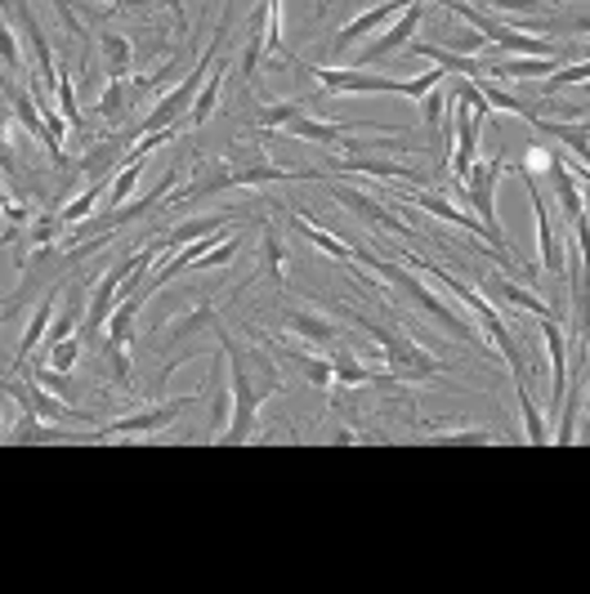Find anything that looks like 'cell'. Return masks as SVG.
<instances>
[{
    "label": "cell",
    "instance_id": "1",
    "mask_svg": "<svg viewBox=\"0 0 590 594\" xmlns=\"http://www.w3.org/2000/svg\"><path fill=\"white\" fill-rule=\"evenodd\" d=\"M215 336H220V349L228 358V385H233V424H228V433L220 442H228V448H242V442H251V433L260 424V407H264V398L277 393L282 376H277L273 358L242 349L224 327H215Z\"/></svg>",
    "mask_w": 590,
    "mask_h": 594
},
{
    "label": "cell",
    "instance_id": "2",
    "mask_svg": "<svg viewBox=\"0 0 590 594\" xmlns=\"http://www.w3.org/2000/svg\"><path fill=\"white\" fill-rule=\"evenodd\" d=\"M354 255H358V264H363V268H372L380 281H389L394 290H403L407 300H411L420 314H429V318H434L442 331H448V336H457L461 345H470V349L488 354V336L479 331L475 314H470V309H457V305H448V300H438V290H429V286H425L420 268H411V264H403V259H380V255H372V250H354Z\"/></svg>",
    "mask_w": 590,
    "mask_h": 594
},
{
    "label": "cell",
    "instance_id": "3",
    "mask_svg": "<svg viewBox=\"0 0 590 594\" xmlns=\"http://www.w3.org/2000/svg\"><path fill=\"white\" fill-rule=\"evenodd\" d=\"M228 19H233V10L220 19V28H215V37H211V45L193 59V68L184 72V81L153 107V112H148L143 121H134L121 139L125 143H139L143 134H153V130H175V121L180 116H193V103H197V94H202V85H206V76H211V68H215V59H220V50H224V41H228Z\"/></svg>",
    "mask_w": 590,
    "mask_h": 594
},
{
    "label": "cell",
    "instance_id": "4",
    "mask_svg": "<svg viewBox=\"0 0 590 594\" xmlns=\"http://www.w3.org/2000/svg\"><path fill=\"white\" fill-rule=\"evenodd\" d=\"M340 318L345 322H354V327H363L376 345H380V362H385V371L394 376V380H429V376H442V362L434 358V354H425L416 340H407L398 327H389V322H376V318H367V314H358V309H349V305H340Z\"/></svg>",
    "mask_w": 590,
    "mask_h": 594
},
{
    "label": "cell",
    "instance_id": "5",
    "mask_svg": "<svg viewBox=\"0 0 590 594\" xmlns=\"http://www.w3.org/2000/svg\"><path fill=\"white\" fill-rule=\"evenodd\" d=\"M510 171V162H501V157H488V162H475V171L466 175V184H457L461 188V197L470 202V211L492 228V242H497V250L506 255L510 250V242H506V233H501V219H497V184H501V175Z\"/></svg>",
    "mask_w": 590,
    "mask_h": 594
},
{
    "label": "cell",
    "instance_id": "6",
    "mask_svg": "<svg viewBox=\"0 0 590 594\" xmlns=\"http://www.w3.org/2000/svg\"><path fill=\"white\" fill-rule=\"evenodd\" d=\"M6 393H10L23 411L41 416L45 424H94V416H85V411L68 407V398L50 393V389H45V385H37L32 376H23V385H19V380H6Z\"/></svg>",
    "mask_w": 590,
    "mask_h": 594
},
{
    "label": "cell",
    "instance_id": "7",
    "mask_svg": "<svg viewBox=\"0 0 590 594\" xmlns=\"http://www.w3.org/2000/svg\"><path fill=\"white\" fill-rule=\"evenodd\" d=\"M309 76H318V85L327 94H407V81L376 76V72H363V68H318V63H309Z\"/></svg>",
    "mask_w": 590,
    "mask_h": 594
},
{
    "label": "cell",
    "instance_id": "8",
    "mask_svg": "<svg viewBox=\"0 0 590 594\" xmlns=\"http://www.w3.org/2000/svg\"><path fill=\"white\" fill-rule=\"evenodd\" d=\"M197 398H171V402H157V407H143V411H130V416H116L108 424L94 429V438H121V433H162L166 424H175Z\"/></svg>",
    "mask_w": 590,
    "mask_h": 594
},
{
    "label": "cell",
    "instance_id": "9",
    "mask_svg": "<svg viewBox=\"0 0 590 594\" xmlns=\"http://www.w3.org/2000/svg\"><path fill=\"white\" fill-rule=\"evenodd\" d=\"M537 184H541V180H528V175H523V193H528V202H532L537 242H541V268H546L550 277L568 281V250H563V237L555 233V219H550V211H546V197H541V188H537Z\"/></svg>",
    "mask_w": 590,
    "mask_h": 594
},
{
    "label": "cell",
    "instance_id": "10",
    "mask_svg": "<svg viewBox=\"0 0 590 594\" xmlns=\"http://www.w3.org/2000/svg\"><path fill=\"white\" fill-rule=\"evenodd\" d=\"M420 19H425V6L420 0H411V6L385 28V32H376L372 37V45H363L358 50V68H372V63H385L389 54H398V50H407L411 45V37H416V28H420Z\"/></svg>",
    "mask_w": 590,
    "mask_h": 594
},
{
    "label": "cell",
    "instance_id": "11",
    "mask_svg": "<svg viewBox=\"0 0 590 594\" xmlns=\"http://www.w3.org/2000/svg\"><path fill=\"white\" fill-rule=\"evenodd\" d=\"M224 188H233V162H224V157H206V162H197L193 180L166 197V206L180 211V206L206 202V197H215V193H224Z\"/></svg>",
    "mask_w": 590,
    "mask_h": 594
},
{
    "label": "cell",
    "instance_id": "12",
    "mask_svg": "<svg viewBox=\"0 0 590 594\" xmlns=\"http://www.w3.org/2000/svg\"><path fill=\"white\" fill-rule=\"evenodd\" d=\"M407 6H411V0H380V6H372L367 14H358L354 23H345V28L332 37V54H336V59H345V54H349L358 41H367V37L385 32V28H389V23H394V19H398Z\"/></svg>",
    "mask_w": 590,
    "mask_h": 594
},
{
    "label": "cell",
    "instance_id": "13",
    "mask_svg": "<svg viewBox=\"0 0 590 594\" xmlns=\"http://www.w3.org/2000/svg\"><path fill=\"white\" fill-rule=\"evenodd\" d=\"M403 202L407 206H416V211H425V215H434V219H442V224H452V228H466L470 237H479V242H488L492 250H497V242H492V228L479 219V215H466L461 206H452L442 193H429V188H416V193H403Z\"/></svg>",
    "mask_w": 590,
    "mask_h": 594
},
{
    "label": "cell",
    "instance_id": "14",
    "mask_svg": "<svg viewBox=\"0 0 590 594\" xmlns=\"http://www.w3.org/2000/svg\"><path fill=\"white\" fill-rule=\"evenodd\" d=\"M479 286L488 290V300H497V305H510V309L532 314V318H555V305H550V300H541V295L523 290V286L510 281V277H501L497 268H484V273H479Z\"/></svg>",
    "mask_w": 590,
    "mask_h": 594
},
{
    "label": "cell",
    "instance_id": "15",
    "mask_svg": "<svg viewBox=\"0 0 590 594\" xmlns=\"http://www.w3.org/2000/svg\"><path fill=\"white\" fill-rule=\"evenodd\" d=\"M291 228H295V233H301V237H305V242H309L314 250H323L327 259H336V264H345V273H354V277H358L363 286H372V277L363 273V264H358V255H354V246H349V242H340L336 233H327V228H318V224H314V215H291Z\"/></svg>",
    "mask_w": 590,
    "mask_h": 594
},
{
    "label": "cell",
    "instance_id": "16",
    "mask_svg": "<svg viewBox=\"0 0 590 594\" xmlns=\"http://www.w3.org/2000/svg\"><path fill=\"white\" fill-rule=\"evenodd\" d=\"M327 193H332L345 211H354L363 224L385 228V233H398V237H411V228H407L403 219H394V211H389V206H380L376 197H367V193H358V188H349V184H336V180H327Z\"/></svg>",
    "mask_w": 590,
    "mask_h": 594
},
{
    "label": "cell",
    "instance_id": "17",
    "mask_svg": "<svg viewBox=\"0 0 590 594\" xmlns=\"http://www.w3.org/2000/svg\"><path fill=\"white\" fill-rule=\"evenodd\" d=\"M541 322V340H546V358H550V407H563L568 393V345L559 331V318H537Z\"/></svg>",
    "mask_w": 590,
    "mask_h": 594
},
{
    "label": "cell",
    "instance_id": "18",
    "mask_svg": "<svg viewBox=\"0 0 590 594\" xmlns=\"http://www.w3.org/2000/svg\"><path fill=\"white\" fill-rule=\"evenodd\" d=\"M282 327H286L291 336L309 340V345H323V349H332V345L340 340V327H336L332 318H323V314H314V309H295V305H282Z\"/></svg>",
    "mask_w": 590,
    "mask_h": 594
},
{
    "label": "cell",
    "instance_id": "19",
    "mask_svg": "<svg viewBox=\"0 0 590 594\" xmlns=\"http://www.w3.org/2000/svg\"><path fill=\"white\" fill-rule=\"evenodd\" d=\"M10 14L23 23V32H28V41H32V54H37V68H41V81L50 85V94L59 90V76H63V63L54 59V45H50V37L37 28V19H32V10L28 6H10Z\"/></svg>",
    "mask_w": 590,
    "mask_h": 594
},
{
    "label": "cell",
    "instance_id": "20",
    "mask_svg": "<svg viewBox=\"0 0 590 594\" xmlns=\"http://www.w3.org/2000/svg\"><path fill=\"white\" fill-rule=\"evenodd\" d=\"M407 54L429 59L434 68H442L448 76H484V72H488V68L479 63V54H457V50H448V45H429V41H411Z\"/></svg>",
    "mask_w": 590,
    "mask_h": 594
},
{
    "label": "cell",
    "instance_id": "21",
    "mask_svg": "<svg viewBox=\"0 0 590 594\" xmlns=\"http://www.w3.org/2000/svg\"><path fill=\"white\" fill-rule=\"evenodd\" d=\"M345 175H367V180H416L425 184V171L411 162H389V157H340Z\"/></svg>",
    "mask_w": 590,
    "mask_h": 594
},
{
    "label": "cell",
    "instance_id": "22",
    "mask_svg": "<svg viewBox=\"0 0 590 594\" xmlns=\"http://www.w3.org/2000/svg\"><path fill=\"white\" fill-rule=\"evenodd\" d=\"M349 130H354L349 121L340 125V121H318V116H305V112L286 125V134H291V139H301V143H318V147H336V143H345V139H349Z\"/></svg>",
    "mask_w": 590,
    "mask_h": 594
},
{
    "label": "cell",
    "instance_id": "23",
    "mask_svg": "<svg viewBox=\"0 0 590 594\" xmlns=\"http://www.w3.org/2000/svg\"><path fill=\"white\" fill-rule=\"evenodd\" d=\"M233 424V385L224 376V367H211V433L206 442H220Z\"/></svg>",
    "mask_w": 590,
    "mask_h": 594
},
{
    "label": "cell",
    "instance_id": "24",
    "mask_svg": "<svg viewBox=\"0 0 590 594\" xmlns=\"http://www.w3.org/2000/svg\"><path fill=\"white\" fill-rule=\"evenodd\" d=\"M220 327V318H215V300L206 295V300H197L189 314H180L175 322H171V331H166V349H175L180 340H189V336H202V331H215Z\"/></svg>",
    "mask_w": 590,
    "mask_h": 594
},
{
    "label": "cell",
    "instance_id": "25",
    "mask_svg": "<svg viewBox=\"0 0 590 594\" xmlns=\"http://www.w3.org/2000/svg\"><path fill=\"white\" fill-rule=\"evenodd\" d=\"M555 68H563V59H532V54H501L492 63L497 76H515V81H537V76H555Z\"/></svg>",
    "mask_w": 590,
    "mask_h": 594
},
{
    "label": "cell",
    "instance_id": "26",
    "mask_svg": "<svg viewBox=\"0 0 590 594\" xmlns=\"http://www.w3.org/2000/svg\"><path fill=\"white\" fill-rule=\"evenodd\" d=\"M233 215H202V219H184V224H175L171 233H162L157 242H162V250L166 255H175V250H184L189 242H197V237H206V233H215V228H224Z\"/></svg>",
    "mask_w": 590,
    "mask_h": 594
},
{
    "label": "cell",
    "instance_id": "27",
    "mask_svg": "<svg viewBox=\"0 0 590 594\" xmlns=\"http://www.w3.org/2000/svg\"><path fill=\"white\" fill-rule=\"evenodd\" d=\"M143 300H148V290L139 286L134 295H125V300L112 309V318H108V345H130V336H134V322H139V309H143Z\"/></svg>",
    "mask_w": 590,
    "mask_h": 594
},
{
    "label": "cell",
    "instance_id": "28",
    "mask_svg": "<svg viewBox=\"0 0 590 594\" xmlns=\"http://www.w3.org/2000/svg\"><path fill=\"white\" fill-rule=\"evenodd\" d=\"M99 54H103V76H108V81H125L130 63H134V45H130V37H121V32H103V37H99Z\"/></svg>",
    "mask_w": 590,
    "mask_h": 594
},
{
    "label": "cell",
    "instance_id": "29",
    "mask_svg": "<svg viewBox=\"0 0 590 594\" xmlns=\"http://www.w3.org/2000/svg\"><path fill=\"white\" fill-rule=\"evenodd\" d=\"M515 398H519L523 433H528V442H532V448H546V442H555V433H550V424H546V416H541V407H537L532 389H528V385H515Z\"/></svg>",
    "mask_w": 590,
    "mask_h": 594
},
{
    "label": "cell",
    "instance_id": "30",
    "mask_svg": "<svg viewBox=\"0 0 590 594\" xmlns=\"http://www.w3.org/2000/svg\"><path fill=\"white\" fill-rule=\"evenodd\" d=\"M54 305H59V300H54V295H45V300L37 305V314H32V322H28L23 340H19V354H14L19 362H23V358H32L41 340H50V327H54Z\"/></svg>",
    "mask_w": 590,
    "mask_h": 594
},
{
    "label": "cell",
    "instance_id": "31",
    "mask_svg": "<svg viewBox=\"0 0 590 594\" xmlns=\"http://www.w3.org/2000/svg\"><path fill=\"white\" fill-rule=\"evenodd\" d=\"M224 76H228V68H211V76H206V85H202V94H197V103H193V116H189L193 130H202V125L215 116L220 94H224Z\"/></svg>",
    "mask_w": 590,
    "mask_h": 594
},
{
    "label": "cell",
    "instance_id": "32",
    "mask_svg": "<svg viewBox=\"0 0 590 594\" xmlns=\"http://www.w3.org/2000/svg\"><path fill=\"white\" fill-rule=\"evenodd\" d=\"M332 367H336V385H340V389H363V385H380V376H376L372 367H363V358H354L349 349H340V354L332 358Z\"/></svg>",
    "mask_w": 590,
    "mask_h": 594
},
{
    "label": "cell",
    "instance_id": "33",
    "mask_svg": "<svg viewBox=\"0 0 590 594\" xmlns=\"http://www.w3.org/2000/svg\"><path fill=\"white\" fill-rule=\"evenodd\" d=\"M282 264H286V255H282V237H277V228H264V242H260V277H268L273 290L286 286V281H282Z\"/></svg>",
    "mask_w": 590,
    "mask_h": 594
},
{
    "label": "cell",
    "instance_id": "34",
    "mask_svg": "<svg viewBox=\"0 0 590 594\" xmlns=\"http://www.w3.org/2000/svg\"><path fill=\"white\" fill-rule=\"evenodd\" d=\"M301 112H305L301 103H268V107H260V112H255V139L264 143L273 130H286Z\"/></svg>",
    "mask_w": 590,
    "mask_h": 594
},
{
    "label": "cell",
    "instance_id": "35",
    "mask_svg": "<svg viewBox=\"0 0 590 594\" xmlns=\"http://www.w3.org/2000/svg\"><path fill=\"white\" fill-rule=\"evenodd\" d=\"M448 107H452V99H448V81H442L438 90H429V94L420 99V121H425L429 134L448 130Z\"/></svg>",
    "mask_w": 590,
    "mask_h": 594
},
{
    "label": "cell",
    "instance_id": "36",
    "mask_svg": "<svg viewBox=\"0 0 590 594\" xmlns=\"http://www.w3.org/2000/svg\"><path fill=\"white\" fill-rule=\"evenodd\" d=\"M143 166H148V157H130V162L121 166V175H116V180H112V188H108V211H116V206H125V202H130V193L139 188Z\"/></svg>",
    "mask_w": 590,
    "mask_h": 594
},
{
    "label": "cell",
    "instance_id": "37",
    "mask_svg": "<svg viewBox=\"0 0 590 594\" xmlns=\"http://www.w3.org/2000/svg\"><path fill=\"white\" fill-rule=\"evenodd\" d=\"M563 416H559V429H555V442L559 448H568V442L577 438V416H581V380L572 385L568 380V393H563V407H559Z\"/></svg>",
    "mask_w": 590,
    "mask_h": 594
},
{
    "label": "cell",
    "instance_id": "38",
    "mask_svg": "<svg viewBox=\"0 0 590 594\" xmlns=\"http://www.w3.org/2000/svg\"><path fill=\"white\" fill-rule=\"evenodd\" d=\"M99 197H103V188H99V184H90L85 193H77L72 202H63V206H59V219H63L68 228H77V224H85V219L94 215V206H99Z\"/></svg>",
    "mask_w": 590,
    "mask_h": 594
},
{
    "label": "cell",
    "instance_id": "39",
    "mask_svg": "<svg viewBox=\"0 0 590 594\" xmlns=\"http://www.w3.org/2000/svg\"><path fill=\"white\" fill-rule=\"evenodd\" d=\"M130 99H134V90L125 94V81H108L103 85V94H99V116L103 121H125V107H130Z\"/></svg>",
    "mask_w": 590,
    "mask_h": 594
},
{
    "label": "cell",
    "instance_id": "40",
    "mask_svg": "<svg viewBox=\"0 0 590 594\" xmlns=\"http://www.w3.org/2000/svg\"><path fill=\"white\" fill-rule=\"evenodd\" d=\"M286 362L301 367V376H305L309 385H318V389H332V385H336V367H332V358H314V354H305V358H286Z\"/></svg>",
    "mask_w": 590,
    "mask_h": 594
},
{
    "label": "cell",
    "instance_id": "41",
    "mask_svg": "<svg viewBox=\"0 0 590 594\" xmlns=\"http://www.w3.org/2000/svg\"><path fill=\"white\" fill-rule=\"evenodd\" d=\"M586 81H590V63L581 59V63H563V68H555V76H546L541 90H546V94H559V90H568V85H586Z\"/></svg>",
    "mask_w": 590,
    "mask_h": 594
},
{
    "label": "cell",
    "instance_id": "42",
    "mask_svg": "<svg viewBox=\"0 0 590 594\" xmlns=\"http://www.w3.org/2000/svg\"><path fill=\"white\" fill-rule=\"evenodd\" d=\"M63 228H68V224L59 219V211H54V215H37V224L28 228V242H23V246H41V250H50V242H54Z\"/></svg>",
    "mask_w": 590,
    "mask_h": 594
},
{
    "label": "cell",
    "instance_id": "43",
    "mask_svg": "<svg viewBox=\"0 0 590 594\" xmlns=\"http://www.w3.org/2000/svg\"><path fill=\"white\" fill-rule=\"evenodd\" d=\"M180 72H189V68H184V59H166V63H162L157 72H148V76H139V81H134L130 90H134V94H143V90H162V85H166V81H175Z\"/></svg>",
    "mask_w": 590,
    "mask_h": 594
},
{
    "label": "cell",
    "instance_id": "44",
    "mask_svg": "<svg viewBox=\"0 0 590 594\" xmlns=\"http://www.w3.org/2000/svg\"><path fill=\"white\" fill-rule=\"evenodd\" d=\"M103 362H108V380H112V385H130V380H134L130 358H125V345H108V340H103Z\"/></svg>",
    "mask_w": 590,
    "mask_h": 594
},
{
    "label": "cell",
    "instance_id": "45",
    "mask_svg": "<svg viewBox=\"0 0 590 594\" xmlns=\"http://www.w3.org/2000/svg\"><path fill=\"white\" fill-rule=\"evenodd\" d=\"M54 99H59L63 116H68V121L81 130V125H85V116H81V99H77V85H72V76H68V72L59 76V90H54Z\"/></svg>",
    "mask_w": 590,
    "mask_h": 594
},
{
    "label": "cell",
    "instance_id": "46",
    "mask_svg": "<svg viewBox=\"0 0 590 594\" xmlns=\"http://www.w3.org/2000/svg\"><path fill=\"white\" fill-rule=\"evenodd\" d=\"M0 59H6V72H10V76H19V72H23V81H28V63L19 59V37H14V28H10V23L0 28Z\"/></svg>",
    "mask_w": 590,
    "mask_h": 594
},
{
    "label": "cell",
    "instance_id": "47",
    "mask_svg": "<svg viewBox=\"0 0 590 594\" xmlns=\"http://www.w3.org/2000/svg\"><path fill=\"white\" fill-rule=\"evenodd\" d=\"M484 6L492 10V14H523V19H532V14H546V0H484Z\"/></svg>",
    "mask_w": 590,
    "mask_h": 594
},
{
    "label": "cell",
    "instance_id": "48",
    "mask_svg": "<svg viewBox=\"0 0 590 594\" xmlns=\"http://www.w3.org/2000/svg\"><path fill=\"white\" fill-rule=\"evenodd\" d=\"M32 380H37V385H45V389H50V393H59V398H77V389H72L68 371H59V367H37V371H32Z\"/></svg>",
    "mask_w": 590,
    "mask_h": 594
},
{
    "label": "cell",
    "instance_id": "49",
    "mask_svg": "<svg viewBox=\"0 0 590 594\" xmlns=\"http://www.w3.org/2000/svg\"><path fill=\"white\" fill-rule=\"evenodd\" d=\"M50 6H54V14H59L63 32H68V37H77L81 45H90V32H85V23L77 19V10H72V0H50Z\"/></svg>",
    "mask_w": 590,
    "mask_h": 594
},
{
    "label": "cell",
    "instance_id": "50",
    "mask_svg": "<svg viewBox=\"0 0 590 594\" xmlns=\"http://www.w3.org/2000/svg\"><path fill=\"white\" fill-rule=\"evenodd\" d=\"M81 340L72 336V340H59V345H50V367H59V371H72L77 362H81Z\"/></svg>",
    "mask_w": 590,
    "mask_h": 594
},
{
    "label": "cell",
    "instance_id": "51",
    "mask_svg": "<svg viewBox=\"0 0 590 594\" xmlns=\"http://www.w3.org/2000/svg\"><path fill=\"white\" fill-rule=\"evenodd\" d=\"M233 255H237V237H228V242H220L211 255H202V264H197V268H224Z\"/></svg>",
    "mask_w": 590,
    "mask_h": 594
},
{
    "label": "cell",
    "instance_id": "52",
    "mask_svg": "<svg viewBox=\"0 0 590 594\" xmlns=\"http://www.w3.org/2000/svg\"><path fill=\"white\" fill-rule=\"evenodd\" d=\"M32 206H19L10 193H6V224H14V228H32Z\"/></svg>",
    "mask_w": 590,
    "mask_h": 594
},
{
    "label": "cell",
    "instance_id": "53",
    "mask_svg": "<svg viewBox=\"0 0 590 594\" xmlns=\"http://www.w3.org/2000/svg\"><path fill=\"white\" fill-rule=\"evenodd\" d=\"M157 6H166V10H171V19H175V28H180V37H189V14H184V0H157Z\"/></svg>",
    "mask_w": 590,
    "mask_h": 594
},
{
    "label": "cell",
    "instance_id": "54",
    "mask_svg": "<svg viewBox=\"0 0 590 594\" xmlns=\"http://www.w3.org/2000/svg\"><path fill=\"white\" fill-rule=\"evenodd\" d=\"M332 442H340V448H349V442H358V433H354V429H340Z\"/></svg>",
    "mask_w": 590,
    "mask_h": 594
},
{
    "label": "cell",
    "instance_id": "55",
    "mask_svg": "<svg viewBox=\"0 0 590 594\" xmlns=\"http://www.w3.org/2000/svg\"><path fill=\"white\" fill-rule=\"evenodd\" d=\"M108 6H121V0H108Z\"/></svg>",
    "mask_w": 590,
    "mask_h": 594
},
{
    "label": "cell",
    "instance_id": "56",
    "mask_svg": "<svg viewBox=\"0 0 590 594\" xmlns=\"http://www.w3.org/2000/svg\"><path fill=\"white\" fill-rule=\"evenodd\" d=\"M586 407H590V398H586Z\"/></svg>",
    "mask_w": 590,
    "mask_h": 594
},
{
    "label": "cell",
    "instance_id": "57",
    "mask_svg": "<svg viewBox=\"0 0 590 594\" xmlns=\"http://www.w3.org/2000/svg\"><path fill=\"white\" fill-rule=\"evenodd\" d=\"M442 6H448V0H442Z\"/></svg>",
    "mask_w": 590,
    "mask_h": 594
},
{
    "label": "cell",
    "instance_id": "58",
    "mask_svg": "<svg viewBox=\"0 0 590 594\" xmlns=\"http://www.w3.org/2000/svg\"><path fill=\"white\" fill-rule=\"evenodd\" d=\"M318 6H323V0H318Z\"/></svg>",
    "mask_w": 590,
    "mask_h": 594
}]
</instances>
